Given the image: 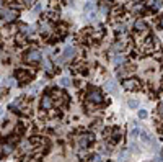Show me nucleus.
<instances>
[{
    "instance_id": "1",
    "label": "nucleus",
    "mask_w": 163,
    "mask_h": 162,
    "mask_svg": "<svg viewBox=\"0 0 163 162\" xmlns=\"http://www.w3.org/2000/svg\"><path fill=\"white\" fill-rule=\"evenodd\" d=\"M83 13H85V20H88V21L95 20V17H96V3L93 0H88L83 7Z\"/></svg>"
},
{
    "instance_id": "2",
    "label": "nucleus",
    "mask_w": 163,
    "mask_h": 162,
    "mask_svg": "<svg viewBox=\"0 0 163 162\" xmlns=\"http://www.w3.org/2000/svg\"><path fill=\"white\" fill-rule=\"evenodd\" d=\"M75 52H77V49L74 46H69V47H65L64 49V52H62V56H60V59H59V62H67L69 59H72L75 56Z\"/></svg>"
},
{
    "instance_id": "3",
    "label": "nucleus",
    "mask_w": 163,
    "mask_h": 162,
    "mask_svg": "<svg viewBox=\"0 0 163 162\" xmlns=\"http://www.w3.org/2000/svg\"><path fill=\"white\" fill-rule=\"evenodd\" d=\"M41 56H42V54H41L38 49H31V51L26 52L25 59L28 61V62H38V61H41Z\"/></svg>"
},
{
    "instance_id": "4",
    "label": "nucleus",
    "mask_w": 163,
    "mask_h": 162,
    "mask_svg": "<svg viewBox=\"0 0 163 162\" xmlns=\"http://www.w3.org/2000/svg\"><path fill=\"white\" fill-rule=\"evenodd\" d=\"M15 17H16V12L15 10L2 8V18H3V21H12V20H15Z\"/></svg>"
},
{
    "instance_id": "5",
    "label": "nucleus",
    "mask_w": 163,
    "mask_h": 162,
    "mask_svg": "<svg viewBox=\"0 0 163 162\" xmlns=\"http://www.w3.org/2000/svg\"><path fill=\"white\" fill-rule=\"evenodd\" d=\"M88 98H90V102H93V103H101L103 102V95L98 92V90H92V92L88 93Z\"/></svg>"
},
{
    "instance_id": "6",
    "label": "nucleus",
    "mask_w": 163,
    "mask_h": 162,
    "mask_svg": "<svg viewBox=\"0 0 163 162\" xmlns=\"http://www.w3.org/2000/svg\"><path fill=\"white\" fill-rule=\"evenodd\" d=\"M52 98L49 97V95H46V97H42L41 100V108H44V110H49V108H52Z\"/></svg>"
},
{
    "instance_id": "7",
    "label": "nucleus",
    "mask_w": 163,
    "mask_h": 162,
    "mask_svg": "<svg viewBox=\"0 0 163 162\" xmlns=\"http://www.w3.org/2000/svg\"><path fill=\"white\" fill-rule=\"evenodd\" d=\"M140 138H142V141H143V142H147V144H152V146H155V144H157L155 139L152 138V134H148L147 131H142V133H140Z\"/></svg>"
},
{
    "instance_id": "8",
    "label": "nucleus",
    "mask_w": 163,
    "mask_h": 162,
    "mask_svg": "<svg viewBox=\"0 0 163 162\" xmlns=\"http://www.w3.org/2000/svg\"><path fill=\"white\" fill-rule=\"evenodd\" d=\"M104 90L106 92H111V93H114L118 90V85H116V82L114 80H108L106 84H104Z\"/></svg>"
},
{
    "instance_id": "9",
    "label": "nucleus",
    "mask_w": 163,
    "mask_h": 162,
    "mask_svg": "<svg viewBox=\"0 0 163 162\" xmlns=\"http://www.w3.org/2000/svg\"><path fill=\"white\" fill-rule=\"evenodd\" d=\"M139 87V84H137V80L136 79H129L124 82V89H127V90H134V89H137Z\"/></svg>"
},
{
    "instance_id": "10",
    "label": "nucleus",
    "mask_w": 163,
    "mask_h": 162,
    "mask_svg": "<svg viewBox=\"0 0 163 162\" xmlns=\"http://www.w3.org/2000/svg\"><path fill=\"white\" fill-rule=\"evenodd\" d=\"M12 152H13V144L7 142V144L2 146V154H3V156H8V154H12Z\"/></svg>"
},
{
    "instance_id": "11",
    "label": "nucleus",
    "mask_w": 163,
    "mask_h": 162,
    "mask_svg": "<svg viewBox=\"0 0 163 162\" xmlns=\"http://www.w3.org/2000/svg\"><path fill=\"white\" fill-rule=\"evenodd\" d=\"M134 28H136L137 31H143V30L147 28V23L142 21V20H137L136 23H134Z\"/></svg>"
},
{
    "instance_id": "12",
    "label": "nucleus",
    "mask_w": 163,
    "mask_h": 162,
    "mask_svg": "<svg viewBox=\"0 0 163 162\" xmlns=\"http://www.w3.org/2000/svg\"><path fill=\"white\" fill-rule=\"evenodd\" d=\"M113 62L116 64V66H119V64H124V62H126V58H124L122 54H116V56L113 58Z\"/></svg>"
},
{
    "instance_id": "13",
    "label": "nucleus",
    "mask_w": 163,
    "mask_h": 162,
    "mask_svg": "<svg viewBox=\"0 0 163 162\" xmlns=\"http://www.w3.org/2000/svg\"><path fill=\"white\" fill-rule=\"evenodd\" d=\"M59 84L62 85V87H70L72 80H70V77H60V80H59Z\"/></svg>"
},
{
    "instance_id": "14",
    "label": "nucleus",
    "mask_w": 163,
    "mask_h": 162,
    "mask_svg": "<svg viewBox=\"0 0 163 162\" xmlns=\"http://www.w3.org/2000/svg\"><path fill=\"white\" fill-rule=\"evenodd\" d=\"M140 130H139V126L137 125H134V128H132V130H131V136L132 138H137V136H140Z\"/></svg>"
},
{
    "instance_id": "15",
    "label": "nucleus",
    "mask_w": 163,
    "mask_h": 162,
    "mask_svg": "<svg viewBox=\"0 0 163 162\" xmlns=\"http://www.w3.org/2000/svg\"><path fill=\"white\" fill-rule=\"evenodd\" d=\"M42 69L46 70V72H51V69H52V66H51V62L47 59H42Z\"/></svg>"
},
{
    "instance_id": "16",
    "label": "nucleus",
    "mask_w": 163,
    "mask_h": 162,
    "mask_svg": "<svg viewBox=\"0 0 163 162\" xmlns=\"http://www.w3.org/2000/svg\"><path fill=\"white\" fill-rule=\"evenodd\" d=\"M21 149H23V152H28V151H31V142H28V141H25L21 144Z\"/></svg>"
},
{
    "instance_id": "17",
    "label": "nucleus",
    "mask_w": 163,
    "mask_h": 162,
    "mask_svg": "<svg viewBox=\"0 0 163 162\" xmlns=\"http://www.w3.org/2000/svg\"><path fill=\"white\" fill-rule=\"evenodd\" d=\"M127 105H129V108H137V107H139V100H136V98H134V100H129Z\"/></svg>"
},
{
    "instance_id": "18",
    "label": "nucleus",
    "mask_w": 163,
    "mask_h": 162,
    "mask_svg": "<svg viewBox=\"0 0 163 162\" xmlns=\"http://www.w3.org/2000/svg\"><path fill=\"white\" fill-rule=\"evenodd\" d=\"M90 162H101V156H100V154H93Z\"/></svg>"
},
{
    "instance_id": "19",
    "label": "nucleus",
    "mask_w": 163,
    "mask_h": 162,
    "mask_svg": "<svg viewBox=\"0 0 163 162\" xmlns=\"http://www.w3.org/2000/svg\"><path fill=\"white\" fill-rule=\"evenodd\" d=\"M124 31H126V26H124V25H121V26L116 28V33H118V35H122Z\"/></svg>"
},
{
    "instance_id": "20",
    "label": "nucleus",
    "mask_w": 163,
    "mask_h": 162,
    "mask_svg": "<svg viewBox=\"0 0 163 162\" xmlns=\"http://www.w3.org/2000/svg\"><path fill=\"white\" fill-rule=\"evenodd\" d=\"M152 7H153V8H160V7H161V0H153Z\"/></svg>"
},
{
    "instance_id": "21",
    "label": "nucleus",
    "mask_w": 163,
    "mask_h": 162,
    "mask_svg": "<svg viewBox=\"0 0 163 162\" xmlns=\"http://www.w3.org/2000/svg\"><path fill=\"white\" fill-rule=\"evenodd\" d=\"M38 89H39V85H33L31 89H28V92H30V93H36Z\"/></svg>"
},
{
    "instance_id": "22",
    "label": "nucleus",
    "mask_w": 163,
    "mask_h": 162,
    "mask_svg": "<svg viewBox=\"0 0 163 162\" xmlns=\"http://www.w3.org/2000/svg\"><path fill=\"white\" fill-rule=\"evenodd\" d=\"M139 118H147V111L145 110H139Z\"/></svg>"
},
{
    "instance_id": "23",
    "label": "nucleus",
    "mask_w": 163,
    "mask_h": 162,
    "mask_svg": "<svg viewBox=\"0 0 163 162\" xmlns=\"http://www.w3.org/2000/svg\"><path fill=\"white\" fill-rule=\"evenodd\" d=\"M25 33L26 35H33V26H25Z\"/></svg>"
},
{
    "instance_id": "24",
    "label": "nucleus",
    "mask_w": 163,
    "mask_h": 162,
    "mask_svg": "<svg viewBox=\"0 0 163 162\" xmlns=\"http://www.w3.org/2000/svg\"><path fill=\"white\" fill-rule=\"evenodd\" d=\"M122 47H124V44H122V43H118V44H114V49H122Z\"/></svg>"
},
{
    "instance_id": "25",
    "label": "nucleus",
    "mask_w": 163,
    "mask_h": 162,
    "mask_svg": "<svg viewBox=\"0 0 163 162\" xmlns=\"http://www.w3.org/2000/svg\"><path fill=\"white\" fill-rule=\"evenodd\" d=\"M153 162H163V156H157L155 159H153Z\"/></svg>"
},
{
    "instance_id": "26",
    "label": "nucleus",
    "mask_w": 163,
    "mask_h": 162,
    "mask_svg": "<svg viewBox=\"0 0 163 162\" xmlns=\"http://www.w3.org/2000/svg\"><path fill=\"white\" fill-rule=\"evenodd\" d=\"M131 151H134V152H137V151H139V147H137V144H131Z\"/></svg>"
},
{
    "instance_id": "27",
    "label": "nucleus",
    "mask_w": 163,
    "mask_h": 162,
    "mask_svg": "<svg viewBox=\"0 0 163 162\" xmlns=\"http://www.w3.org/2000/svg\"><path fill=\"white\" fill-rule=\"evenodd\" d=\"M23 2H25L26 5H33V3H34V0H23Z\"/></svg>"
},
{
    "instance_id": "28",
    "label": "nucleus",
    "mask_w": 163,
    "mask_h": 162,
    "mask_svg": "<svg viewBox=\"0 0 163 162\" xmlns=\"http://www.w3.org/2000/svg\"><path fill=\"white\" fill-rule=\"evenodd\" d=\"M34 12L39 13V12H41V5H36V7H34Z\"/></svg>"
},
{
    "instance_id": "29",
    "label": "nucleus",
    "mask_w": 163,
    "mask_h": 162,
    "mask_svg": "<svg viewBox=\"0 0 163 162\" xmlns=\"http://www.w3.org/2000/svg\"><path fill=\"white\" fill-rule=\"evenodd\" d=\"M106 12H108V7L103 5V7H101V13H106Z\"/></svg>"
},
{
    "instance_id": "30",
    "label": "nucleus",
    "mask_w": 163,
    "mask_h": 162,
    "mask_svg": "<svg viewBox=\"0 0 163 162\" xmlns=\"http://www.w3.org/2000/svg\"><path fill=\"white\" fill-rule=\"evenodd\" d=\"M158 111H160L161 115H163V103H160V107H158Z\"/></svg>"
},
{
    "instance_id": "31",
    "label": "nucleus",
    "mask_w": 163,
    "mask_h": 162,
    "mask_svg": "<svg viewBox=\"0 0 163 162\" xmlns=\"http://www.w3.org/2000/svg\"><path fill=\"white\" fill-rule=\"evenodd\" d=\"M160 25H161V26H163V18H161V20H160Z\"/></svg>"
},
{
    "instance_id": "32",
    "label": "nucleus",
    "mask_w": 163,
    "mask_h": 162,
    "mask_svg": "<svg viewBox=\"0 0 163 162\" xmlns=\"http://www.w3.org/2000/svg\"><path fill=\"white\" fill-rule=\"evenodd\" d=\"M108 162H111V160H108Z\"/></svg>"
}]
</instances>
